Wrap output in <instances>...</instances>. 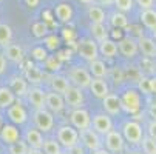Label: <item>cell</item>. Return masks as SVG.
<instances>
[{
    "mask_svg": "<svg viewBox=\"0 0 156 154\" xmlns=\"http://www.w3.org/2000/svg\"><path fill=\"white\" fill-rule=\"evenodd\" d=\"M119 99L122 109H125L128 114H138L141 111V93L138 90H125Z\"/></svg>",
    "mask_w": 156,
    "mask_h": 154,
    "instance_id": "1",
    "label": "cell"
},
{
    "mask_svg": "<svg viewBox=\"0 0 156 154\" xmlns=\"http://www.w3.org/2000/svg\"><path fill=\"white\" fill-rule=\"evenodd\" d=\"M122 137L125 142L131 145H139L144 137V129L142 125L136 120H128L122 125Z\"/></svg>",
    "mask_w": 156,
    "mask_h": 154,
    "instance_id": "2",
    "label": "cell"
},
{
    "mask_svg": "<svg viewBox=\"0 0 156 154\" xmlns=\"http://www.w3.org/2000/svg\"><path fill=\"white\" fill-rule=\"evenodd\" d=\"M57 142L63 146V148H71L74 145L79 143V131L74 126H60L57 129Z\"/></svg>",
    "mask_w": 156,
    "mask_h": 154,
    "instance_id": "3",
    "label": "cell"
},
{
    "mask_svg": "<svg viewBox=\"0 0 156 154\" xmlns=\"http://www.w3.org/2000/svg\"><path fill=\"white\" fill-rule=\"evenodd\" d=\"M34 123H36V128L42 133H50L54 126V117H53V113L48 111L47 108H40V109H36L34 113Z\"/></svg>",
    "mask_w": 156,
    "mask_h": 154,
    "instance_id": "4",
    "label": "cell"
},
{
    "mask_svg": "<svg viewBox=\"0 0 156 154\" xmlns=\"http://www.w3.org/2000/svg\"><path fill=\"white\" fill-rule=\"evenodd\" d=\"M77 54L88 60V62H91V60H96L99 57V46H98V43L96 40L93 39H85V40H80L77 43Z\"/></svg>",
    "mask_w": 156,
    "mask_h": 154,
    "instance_id": "5",
    "label": "cell"
},
{
    "mask_svg": "<svg viewBox=\"0 0 156 154\" xmlns=\"http://www.w3.org/2000/svg\"><path fill=\"white\" fill-rule=\"evenodd\" d=\"M104 137H105V146L111 154H121L124 151L125 140L122 137V133H119L116 129H110Z\"/></svg>",
    "mask_w": 156,
    "mask_h": 154,
    "instance_id": "6",
    "label": "cell"
},
{
    "mask_svg": "<svg viewBox=\"0 0 156 154\" xmlns=\"http://www.w3.org/2000/svg\"><path fill=\"white\" fill-rule=\"evenodd\" d=\"M71 125L77 129V131H83L87 128H91V117L90 113L83 108H74L73 113L70 116Z\"/></svg>",
    "mask_w": 156,
    "mask_h": 154,
    "instance_id": "7",
    "label": "cell"
},
{
    "mask_svg": "<svg viewBox=\"0 0 156 154\" xmlns=\"http://www.w3.org/2000/svg\"><path fill=\"white\" fill-rule=\"evenodd\" d=\"M118 51L125 57V59H135L139 53L138 40L133 37H124L118 42Z\"/></svg>",
    "mask_w": 156,
    "mask_h": 154,
    "instance_id": "8",
    "label": "cell"
},
{
    "mask_svg": "<svg viewBox=\"0 0 156 154\" xmlns=\"http://www.w3.org/2000/svg\"><path fill=\"white\" fill-rule=\"evenodd\" d=\"M70 82L74 85V86H79V88H88L90 86V82H91V74L90 71H87L85 68H80V67H74L70 74Z\"/></svg>",
    "mask_w": 156,
    "mask_h": 154,
    "instance_id": "9",
    "label": "cell"
},
{
    "mask_svg": "<svg viewBox=\"0 0 156 154\" xmlns=\"http://www.w3.org/2000/svg\"><path fill=\"white\" fill-rule=\"evenodd\" d=\"M63 100H65V105H68L71 108H80L83 105V93H82V88L79 86H68V90H66L63 94Z\"/></svg>",
    "mask_w": 156,
    "mask_h": 154,
    "instance_id": "10",
    "label": "cell"
},
{
    "mask_svg": "<svg viewBox=\"0 0 156 154\" xmlns=\"http://www.w3.org/2000/svg\"><path fill=\"white\" fill-rule=\"evenodd\" d=\"M79 137L82 139V143L85 148H88L90 151H94V149H99L102 146V140H101V134H98L94 129L91 128H87L83 131H80Z\"/></svg>",
    "mask_w": 156,
    "mask_h": 154,
    "instance_id": "11",
    "label": "cell"
},
{
    "mask_svg": "<svg viewBox=\"0 0 156 154\" xmlns=\"http://www.w3.org/2000/svg\"><path fill=\"white\" fill-rule=\"evenodd\" d=\"M65 100H63V96L60 93H47L45 94V108L48 109V111H51L53 114H59L63 111L65 108Z\"/></svg>",
    "mask_w": 156,
    "mask_h": 154,
    "instance_id": "12",
    "label": "cell"
},
{
    "mask_svg": "<svg viewBox=\"0 0 156 154\" xmlns=\"http://www.w3.org/2000/svg\"><path fill=\"white\" fill-rule=\"evenodd\" d=\"M91 126L98 134L105 136L110 129H113V122L108 114H96L91 119Z\"/></svg>",
    "mask_w": 156,
    "mask_h": 154,
    "instance_id": "13",
    "label": "cell"
},
{
    "mask_svg": "<svg viewBox=\"0 0 156 154\" xmlns=\"http://www.w3.org/2000/svg\"><path fill=\"white\" fill-rule=\"evenodd\" d=\"M6 114L9 117V120L14 123V125H22V123H25L27 119H28V113H27V109L22 106L19 102L12 103L11 106L6 108Z\"/></svg>",
    "mask_w": 156,
    "mask_h": 154,
    "instance_id": "14",
    "label": "cell"
},
{
    "mask_svg": "<svg viewBox=\"0 0 156 154\" xmlns=\"http://www.w3.org/2000/svg\"><path fill=\"white\" fill-rule=\"evenodd\" d=\"M102 105H104V109L108 116H118L122 109L121 99L116 94H110V93L102 99Z\"/></svg>",
    "mask_w": 156,
    "mask_h": 154,
    "instance_id": "15",
    "label": "cell"
},
{
    "mask_svg": "<svg viewBox=\"0 0 156 154\" xmlns=\"http://www.w3.org/2000/svg\"><path fill=\"white\" fill-rule=\"evenodd\" d=\"M20 139V133L16 125H3L0 128V140L6 145H11Z\"/></svg>",
    "mask_w": 156,
    "mask_h": 154,
    "instance_id": "16",
    "label": "cell"
},
{
    "mask_svg": "<svg viewBox=\"0 0 156 154\" xmlns=\"http://www.w3.org/2000/svg\"><path fill=\"white\" fill-rule=\"evenodd\" d=\"M88 88L91 90L93 96L98 97V99H104V97L110 93V90H108V83H107L104 79H99V77L91 79L90 86H88Z\"/></svg>",
    "mask_w": 156,
    "mask_h": 154,
    "instance_id": "17",
    "label": "cell"
},
{
    "mask_svg": "<svg viewBox=\"0 0 156 154\" xmlns=\"http://www.w3.org/2000/svg\"><path fill=\"white\" fill-rule=\"evenodd\" d=\"M45 91L40 90V88H31V90H28L27 96H28V100L30 103L36 108V109H40V108H45Z\"/></svg>",
    "mask_w": 156,
    "mask_h": 154,
    "instance_id": "18",
    "label": "cell"
},
{
    "mask_svg": "<svg viewBox=\"0 0 156 154\" xmlns=\"http://www.w3.org/2000/svg\"><path fill=\"white\" fill-rule=\"evenodd\" d=\"M25 142L28 143L30 148H42L43 145L42 131H39L37 128H28L25 133Z\"/></svg>",
    "mask_w": 156,
    "mask_h": 154,
    "instance_id": "19",
    "label": "cell"
},
{
    "mask_svg": "<svg viewBox=\"0 0 156 154\" xmlns=\"http://www.w3.org/2000/svg\"><path fill=\"white\" fill-rule=\"evenodd\" d=\"M138 46H139V51H142L144 56H147V57H154L156 56V42L153 39L139 36Z\"/></svg>",
    "mask_w": 156,
    "mask_h": 154,
    "instance_id": "20",
    "label": "cell"
},
{
    "mask_svg": "<svg viewBox=\"0 0 156 154\" xmlns=\"http://www.w3.org/2000/svg\"><path fill=\"white\" fill-rule=\"evenodd\" d=\"M9 88H11V91L16 94V97L27 96V93L30 90V88H28V82L23 77H12L11 83H9Z\"/></svg>",
    "mask_w": 156,
    "mask_h": 154,
    "instance_id": "21",
    "label": "cell"
},
{
    "mask_svg": "<svg viewBox=\"0 0 156 154\" xmlns=\"http://www.w3.org/2000/svg\"><path fill=\"white\" fill-rule=\"evenodd\" d=\"M99 53L107 57V59H113L118 54V43L111 39H105L102 42H99Z\"/></svg>",
    "mask_w": 156,
    "mask_h": 154,
    "instance_id": "22",
    "label": "cell"
},
{
    "mask_svg": "<svg viewBox=\"0 0 156 154\" xmlns=\"http://www.w3.org/2000/svg\"><path fill=\"white\" fill-rule=\"evenodd\" d=\"M5 56L8 60L14 62V63H22L25 59V53L23 50H22V46L19 45H12V43H9V45L5 46Z\"/></svg>",
    "mask_w": 156,
    "mask_h": 154,
    "instance_id": "23",
    "label": "cell"
},
{
    "mask_svg": "<svg viewBox=\"0 0 156 154\" xmlns=\"http://www.w3.org/2000/svg\"><path fill=\"white\" fill-rule=\"evenodd\" d=\"M141 22H142V25L153 31L156 29V9L154 8H148V9H142L141 12Z\"/></svg>",
    "mask_w": 156,
    "mask_h": 154,
    "instance_id": "24",
    "label": "cell"
},
{
    "mask_svg": "<svg viewBox=\"0 0 156 154\" xmlns=\"http://www.w3.org/2000/svg\"><path fill=\"white\" fill-rule=\"evenodd\" d=\"M50 85H51V88H53V91L63 94L66 90H68L70 80L66 79V77H63V76H57V74H54V76H51V79H50Z\"/></svg>",
    "mask_w": 156,
    "mask_h": 154,
    "instance_id": "25",
    "label": "cell"
},
{
    "mask_svg": "<svg viewBox=\"0 0 156 154\" xmlns=\"http://www.w3.org/2000/svg\"><path fill=\"white\" fill-rule=\"evenodd\" d=\"M90 74L94 76V77H99V79H105L108 76V68L105 62L96 59V60H91L90 62Z\"/></svg>",
    "mask_w": 156,
    "mask_h": 154,
    "instance_id": "26",
    "label": "cell"
},
{
    "mask_svg": "<svg viewBox=\"0 0 156 154\" xmlns=\"http://www.w3.org/2000/svg\"><path fill=\"white\" fill-rule=\"evenodd\" d=\"M54 12H56V17L60 22H63V23H66V22H70L73 19V8L68 3H59Z\"/></svg>",
    "mask_w": 156,
    "mask_h": 154,
    "instance_id": "27",
    "label": "cell"
},
{
    "mask_svg": "<svg viewBox=\"0 0 156 154\" xmlns=\"http://www.w3.org/2000/svg\"><path fill=\"white\" fill-rule=\"evenodd\" d=\"M16 102V94L11 91V88L0 86V108H8Z\"/></svg>",
    "mask_w": 156,
    "mask_h": 154,
    "instance_id": "28",
    "label": "cell"
},
{
    "mask_svg": "<svg viewBox=\"0 0 156 154\" xmlns=\"http://www.w3.org/2000/svg\"><path fill=\"white\" fill-rule=\"evenodd\" d=\"M88 19L91 20V23H105V11L93 3L88 6Z\"/></svg>",
    "mask_w": 156,
    "mask_h": 154,
    "instance_id": "29",
    "label": "cell"
},
{
    "mask_svg": "<svg viewBox=\"0 0 156 154\" xmlns=\"http://www.w3.org/2000/svg\"><path fill=\"white\" fill-rule=\"evenodd\" d=\"M25 79L28 80V82H31V83H42L43 82V74H42V71L37 68V67H34V65H28L27 67V70H25Z\"/></svg>",
    "mask_w": 156,
    "mask_h": 154,
    "instance_id": "30",
    "label": "cell"
},
{
    "mask_svg": "<svg viewBox=\"0 0 156 154\" xmlns=\"http://www.w3.org/2000/svg\"><path fill=\"white\" fill-rule=\"evenodd\" d=\"M110 23H111V26H115L116 29H124V28L128 26V19H127V15H125L124 12L116 11V12L111 14Z\"/></svg>",
    "mask_w": 156,
    "mask_h": 154,
    "instance_id": "31",
    "label": "cell"
},
{
    "mask_svg": "<svg viewBox=\"0 0 156 154\" xmlns=\"http://www.w3.org/2000/svg\"><path fill=\"white\" fill-rule=\"evenodd\" d=\"M90 29H91L93 39L96 42H102V40L108 39V29L105 28V23H91Z\"/></svg>",
    "mask_w": 156,
    "mask_h": 154,
    "instance_id": "32",
    "label": "cell"
},
{
    "mask_svg": "<svg viewBox=\"0 0 156 154\" xmlns=\"http://www.w3.org/2000/svg\"><path fill=\"white\" fill-rule=\"evenodd\" d=\"M42 151L45 154H62V145L56 139H48V140H43Z\"/></svg>",
    "mask_w": 156,
    "mask_h": 154,
    "instance_id": "33",
    "label": "cell"
},
{
    "mask_svg": "<svg viewBox=\"0 0 156 154\" xmlns=\"http://www.w3.org/2000/svg\"><path fill=\"white\" fill-rule=\"evenodd\" d=\"M11 39H12V29H11V26L6 25V23H0V45H2V46L9 45Z\"/></svg>",
    "mask_w": 156,
    "mask_h": 154,
    "instance_id": "34",
    "label": "cell"
},
{
    "mask_svg": "<svg viewBox=\"0 0 156 154\" xmlns=\"http://www.w3.org/2000/svg\"><path fill=\"white\" fill-rule=\"evenodd\" d=\"M141 145H142L144 154H156V140L151 139L150 136H144L141 140Z\"/></svg>",
    "mask_w": 156,
    "mask_h": 154,
    "instance_id": "35",
    "label": "cell"
},
{
    "mask_svg": "<svg viewBox=\"0 0 156 154\" xmlns=\"http://www.w3.org/2000/svg\"><path fill=\"white\" fill-rule=\"evenodd\" d=\"M28 143L25 140H17L14 143L9 145V154H27L28 152Z\"/></svg>",
    "mask_w": 156,
    "mask_h": 154,
    "instance_id": "36",
    "label": "cell"
},
{
    "mask_svg": "<svg viewBox=\"0 0 156 154\" xmlns=\"http://www.w3.org/2000/svg\"><path fill=\"white\" fill-rule=\"evenodd\" d=\"M31 31H33V36L37 37V39H42L47 36V31H48V26L43 23V22H36V23L31 26Z\"/></svg>",
    "mask_w": 156,
    "mask_h": 154,
    "instance_id": "37",
    "label": "cell"
},
{
    "mask_svg": "<svg viewBox=\"0 0 156 154\" xmlns=\"http://www.w3.org/2000/svg\"><path fill=\"white\" fill-rule=\"evenodd\" d=\"M45 65L50 71H59L60 67H62V60L57 56H48L45 59Z\"/></svg>",
    "mask_w": 156,
    "mask_h": 154,
    "instance_id": "38",
    "label": "cell"
},
{
    "mask_svg": "<svg viewBox=\"0 0 156 154\" xmlns=\"http://www.w3.org/2000/svg\"><path fill=\"white\" fill-rule=\"evenodd\" d=\"M113 5L116 6L118 11H121V12H128V11L133 9V5H135V2H133V0H115Z\"/></svg>",
    "mask_w": 156,
    "mask_h": 154,
    "instance_id": "39",
    "label": "cell"
},
{
    "mask_svg": "<svg viewBox=\"0 0 156 154\" xmlns=\"http://www.w3.org/2000/svg\"><path fill=\"white\" fill-rule=\"evenodd\" d=\"M31 57L34 60H37V62H45V59L48 57V54H47V50L43 48V46H36L31 51Z\"/></svg>",
    "mask_w": 156,
    "mask_h": 154,
    "instance_id": "40",
    "label": "cell"
},
{
    "mask_svg": "<svg viewBox=\"0 0 156 154\" xmlns=\"http://www.w3.org/2000/svg\"><path fill=\"white\" fill-rule=\"evenodd\" d=\"M59 45H60V39L59 37H56V36H47L45 37V46H47V50L54 51V50L59 48Z\"/></svg>",
    "mask_w": 156,
    "mask_h": 154,
    "instance_id": "41",
    "label": "cell"
},
{
    "mask_svg": "<svg viewBox=\"0 0 156 154\" xmlns=\"http://www.w3.org/2000/svg\"><path fill=\"white\" fill-rule=\"evenodd\" d=\"M138 91L142 93V94H151V90H150V79L144 77L139 80L138 83Z\"/></svg>",
    "mask_w": 156,
    "mask_h": 154,
    "instance_id": "42",
    "label": "cell"
},
{
    "mask_svg": "<svg viewBox=\"0 0 156 154\" xmlns=\"http://www.w3.org/2000/svg\"><path fill=\"white\" fill-rule=\"evenodd\" d=\"M147 136H150L151 139L156 140V120L154 119H151L147 125Z\"/></svg>",
    "mask_w": 156,
    "mask_h": 154,
    "instance_id": "43",
    "label": "cell"
},
{
    "mask_svg": "<svg viewBox=\"0 0 156 154\" xmlns=\"http://www.w3.org/2000/svg\"><path fill=\"white\" fill-rule=\"evenodd\" d=\"M133 2H136L138 6H141V9H148L154 5V0H133Z\"/></svg>",
    "mask_w": 156,
    "mask_h": 154,
    "instance_id": "44",
    "label": "cell"
},
{
    "mask_svg": "<svg viewBox=\"0 0 156 154\" xmlns=\"http://www.w3.org/2000/svg\"><path fill=\"white\" fill-rule=\"evenodd\" d=\"M147 113H148V116H150L151 119H154V120H156V102H153V103H150V105H148Z\"/></svg>",
    "mask_w": 156,
    "mask_h": 154,
    "instance_id": "45",
    "label": "cell"
},
{
    "mask_svg": "<svg viewBox=\"0 0 156 154\" xmlns=\"http://www.w3.org/2000/svg\"><path fill=\"white\" fill-rule=\"evenodd\" d=\"M68 151H70V154H83V148L79 143L74 145V146H71V148H68Z\"/></svg>",
    "mask_w": 156,
    "mask_h": 154,
    "instance_id": "46",
    "label": "cell"
},
{
    "mask_svg": "<svg viewBox=\"0 0 156 154\" xmlns=\"http://www.w3.org/2000/svg\"><path fill=\"white\" fill-rule=\"evenodd\" d=\"M5 71H6V59L5 56L0 54V74H3Z\"/></svg>",
    "mask_w": 156,
    "mask_h": 154,
    "instance_id": "47",
    "label": "cell"
},
{
    "mask_svg": "<svg viewBox=\"0 0 156 154\" xmlns=\"http://www.w3.org/2000/svg\"><path fill=\"white\" fill-rule=\"evenodd\" d=\"M150 90H151V94H156V77L150 79Z\"/></svg>",
    "mask_w": 156,
    "mask_h": 154,
    "instance_id": "48",
    "label": "cell"
},
{
    "mask_svg": "<svg viewBox=\"0 0 156 154\" xmlns=\"http://www.w3.org/2000/svg\"><path fill=\"white\" fill-rule=\"evenodd\" d=\"M27 154H45V152L42 151V148H28Z\"/></svg>",
    "mask_w": 156,
    "mask_h": 154,
    "instance_id": "49",
    "label": "cell"
},
{
    "mask_svg": "<svg viewBox=\"0 0 156 154\" xmlns=\"http://www.w3.org/2000/svg\"><path fill=\"white\" fill-rule=\"evenodd\" d=\"M63 36H65V39H70V40H73L74 39V34L71 33V29H63Z\"/></svg>",
    "mask_w": 156,
    "mask_h": 154,
    "instance_id": "50",
    "label": "cell"
},
{
    "mask_svg": "<svg viewBox=\"0 0 156 154\" xmlns=\"http://www.w3.org/2000/svg\"><path fill=\"white\" fill-rule=\"evenodd\" d=\"M98 3H101L102 6H110V5H113L115 0H96Z\"/></svg>",
    "mask_w": 156,
    "mask_h": 154,
    "instance_id": "51",
    "label": "cell"
},
{
    "mask_svg": "<svg viewBox=\"0 0 156 154\" xmlns=\"http://www.w3.org/2000/svg\"><path fill=\"white\" fill-rule=\"evenodd\" d=\"M93 154H111V152H110L108 149H102V148H99V149H94Z\"/></svg>",
    "mask_w": 156,
    "mask_h": 154,
    "instance_id": "52",
    "label": "cell"
},
{
    "mask_svg": "<svg viewBox=\"0 0 156 154\" xmlns=\"http://www.w3.org/2000/svg\"><path fill=\"white\" fill-rule=\"evenodd\" d=\"M25 2H27V5H28V6L34 8V6H37V3H39V0H25Z\"/></svg>",
    "mask_w": 156,
    "mask_h": 154,
    "instance_id": "53",
    "label": "cell"
},
{
    "mask_svg": "<svg viewBox=\"0 0 156 154\" xmlns=\"http://www.w3.org/2000/svg\"><path fill=\"white\" fill-rule=\"evenodd\" d=\"M79 2H80V3H83V5H93V3L96 2V0H79Z\"/></svg>",
    "mask_w": 156,
    "mask_h": 154,
    "instance_id": "54",
    "label": "cell"
},
{
    "mask_svg": "<svg viewBox=\"0 0 156 154\" xmlns=\"http://www.w3.org/2000/svg\"><path fill=\"white\" fill-rule=\"evenodd\" d=\"M128 154H144L142 151H138V149H133V151H130Z\"/></svg>",
    "mask_w": 156,
    "mask_h": 154,
    "instance_id": "55",
    "label": "cell"
},
{
    "mask_svg": "<svg viewBox=\"0 0 156 154\" xmlns=\"http://www.w3.org/2000/svg\"><path fill=\"white\" fill-rule=\"evenodd\" d=\"M151 33H153V40H154V42H156V29H153V31H151Z\"/></svg>",
    "mask_w": 156,
    "mask_h": 154,
    "instance_id": "56",
    "label": "cell"
},
{
    "mask_svg": "<svg viewBox=\"0 0 156 154\" xmlns=\"http://www.w3.org/2000/svg\"><path fill=\"white\" fill-rule=\"evenodd\" d=\"M2 126H3V117L0 116V128H2Z\"/></svg>",
    "mask_w": 156,
    "mask_h": 154,
    "instance_id": "57",
    "label": "cell"
},
{
    "mask_svg": "<svg viewBox=\"0 0 156 154\" xmlns=\"http://www.w3.org/2000/svg\"><path fill=\"white\" fill-rule=\"evenodd\" d=\"M0 2H2V0H0Z\"/></svg>",
    "mask_w": 156,
    "mask_h": 154,
    "instance_id": "58",
    "label": "cell"
},
{
    "mask_svg": "<svg viewBox=\"0 0 156 154\" xmlns=\"http://www.w3.org/2000/svg\"><path fill=\"white\" fill-rule=\"evenodd\" d=\"M154 57H156V56H154Z\"/></svg>",
    "mask_w": 156,
    "mask_h": 154,
    "instance_id": "59",
    "label": "cell"
}]
</instances>
